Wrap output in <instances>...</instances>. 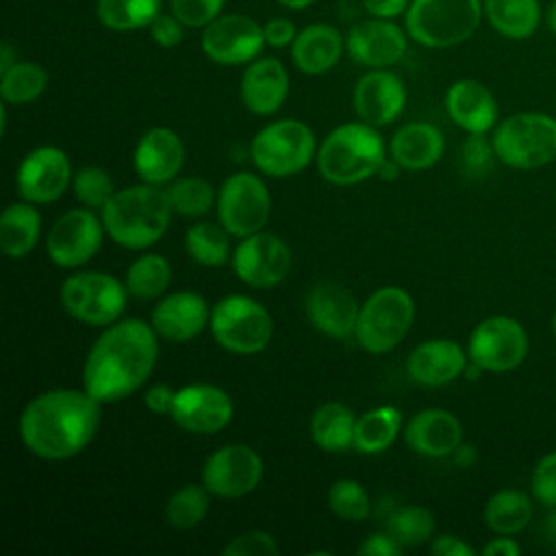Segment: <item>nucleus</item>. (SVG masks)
I'll return each mask as SVG.
<instances>
[{
    "label": "nucleus",
    "mask_w": 556,
    "mask_h": 556,
    "mask_svg": "<svg viewBox=\"0 0 556 556\" xmlns=\"http://www.w3.org/2000/svg\"><path fill=\"white\" fill-rule=\"evenodd\" d=\"M159 361V334L152 324L126 317L96 337L83 365V389L98 402H119L139 391Z\"/></svg>",
    "instance_id": "obj_1"
},
{
    "label": "nucleus",
    "mask_w": 556,
    "mask_h": 556,
    "mask_svg": "<svg viewBox=\"0 0 556 556\" xmlns=\"http://www.w3.org/2000/svg\"><path fill=\"white\" fill-rule=\"evenodd\" d=\"M102 402L87 389H48L28 400L17 430L24 447L41 460L78 456L100 428Z\"/></svg>",
    "instance_id": "obj_2"
},
{
    "label": "nucleus",
    "mask_w": 556,
    "mask_h": 556,
    "mask_svg": "<svg viewBox=\"0 0 556 556\" xmlns=\"http://www.w3.org/2000/svg\"><path fill=\"white\" fill-rule=\"evenodd\" d=\"M172 215L174 208L167 191L148 182L115 191L100 211L109 239L128 250H146L154 245L167 232Z\"/></svg>",
    "instance_id": "obj_3"
},
{
    "label": "nucleus",
    "mask_w": 556,
    "mask_h": 556,
    "mask_svg": "<svg viewBox=\"0 0 556 556\" xmlns=\"http://www.w3.org/2000/svg\"><path fill=\"white\" fill-rule=\"evenodd\" d=\"M387 159V146L376 126L367 122H345L332 128L317 148L319 176L339 187L363 182L376 176Z\"/></svg>",
    "instance_id": "obj_4"
},
{
    "label": "nucleus",
    "mask_w": 556,
    "mask_h": 556,
    "mask_svg": "<svg viewBox=\"0 0 556 556\" xmlns=\"http://www.w3.org/2000/svg\"><path fill=\"white\" fill-rule=\"evenodd\" d=\"M482 17V0H410L404 28L415 43L445 50L473 37Z\"/></svg>",
    "instance_id": "obj_5"
},
{
    "label": "nucleus",
    "mask_w": 556,
    "mask_h": 556,
    "mask_svg": "<svg viewBox=\"0 0 556 556\" xmlns=\"http://www.w3.org/2000/svg\"><path fill=\"white\" fill-rule=\"evenodd\" d=\"M254 167L269 178H289L304 172L317 156L313 128L293 117H282L263 126L250 141Z\"/></svg>",
    "instance_id": "obj_6"
},
{
    "label": "nucleus",
    "mask_w": 556,
    "mask_h": 556,
    "mask_svg": "<svg viewBox=\"0 0 556 556\" xmlns=\"http://www.w3.org/2000/svg\"><path fill=\"white\" fill-rule=\"evenodd\" d=\"M497 161L513 169H536L556 159V117L541 111H521L493 128Z\"/></svg>",
    "instance_id": "obj_7"
},
{
    "label": "nucleus",
    "mask_w": 556,
    "mask_h": 556,
    "mask_svg": "<svg viewBox=\"0 0 556 556\" xmlns=\"http://www.w3.org/2000/svg\"><path fill=\"white\" fill-rule=\"evenodd\" d=\"M413 321V295L402 287L387 285L369 293L361 304L354 339L369 354H387L404 341Z\"/></svg>",
    "instance_id": "obj_8"
},
{
    "label": "nucleus",
    "mask_w": 556,
    "mask_h": 556,
    "mask_svg": "<svg viewBox=\"0 0 556 556\" xmlns=\"http://www.w3.org/2000/svg\"><path fill=\"white\" fill-rule=\"evenodd\" d=\"M208 330L222 350L252 356L271 343L274 319L258 300L230 293L213 304Z\"/></svg>",
    "instance_id": "obj_9"
},
{
    "label": "nucleus",
    "mask_w": 556,
    "mask_h": 556,
    "mask_svg": "<svg viewBox=\"0 0 556 556\" xmlns=\"http://www.w3.org/2000/svg\"><path fill=\"white\" fill-rule=\"evenodd\" d=\"M128 295L124 280L98 269L74 271L59 289L61 306L72 319L102 328L122 317Z\"/></svg>",
    "instance_id": "obj_10"
},
{
    "label": "nucleus",
    "mask_w": 556,
    "mask_h": 556,
    "mask_svg": "<svg viewBox=\"0 0 556 556\" xmlns=\"http://www.w3.org/2000/svg\"><path fill=\"white\" fill-rule=\"evenodd\" d=\"M217 222L237 239L265 228L271 213V195L265 180L252 172L230 174L217 189Z\"/></svg>",
    "instance_id": "obj_11"
},
{
    "label": "nucleus",
    "mask_w": 556,
    "mask_h": 556,
    "mask_svg": "<svg viewBox=\"0 0 556 556\" xmlns=\"http://www.w3.org/2000/svg\"><path fill=\"white\" fill-rule=\"evenodd\" d=\"M467 354L482 371L508 374L528 356V332L515 317L491 315L471 330Z\"/></svg>",
    "instance_id": "obj_12"
},
{
    "label": "nucleus",
    "mask_w": 556,
    "mask_h": 556,
    "mask_svg": "<svg viewBox=\"0 0 556 556\" xmlns=\"http://www.w3.org/2000/svg\"><path fill=\"white\" fill-rule=\"evenodd\" d=\"M104 235L102 217L93 208H70L52 224L46 237V254L61 269H78L98 254Z\"/></svg>",
    "instance_id": "obj_13"
},
{
    "label": "nucleus",
    "mask_w": 556,
    "mask_h": 556,
    "mask_svg": "<svg viewBox=\"0 0 556 556\" xmlns=\"http://www.w3.org/2000/svg\"><path fill=\"white\" fill-rule=\"evenodd\" d=\"M265 46L263 24L243 13H222L200 35L204 56L226 67L248 65L261 56Z\"/></svg>",
    "instance_id": "obj_14"
},
{
    "label": "nucleus",
    "mask_w": 556,
    "mask_h": 556,
    "mask_svg": "<svg viewBox=\"0 0 556 556\" xmlns=\"http://www.w3.org/2000/svg\"><path fill=\"white\" fill-rule=\"evenodd\" d=\"M235 276L252 289H269L280 285L291 271V248L285 239L274 232L258 230L250 237L239 239L232 250Z\"/></svg>",
    "instance_id": "obj_15"
},
{
    "label": "nucleus",
    "mask_w": 556,
    "mask_h": 556,
    "mask_svg": "<svg viewBox=\"0 0 556 556\" xmlns=\"http://www.w3.org/2000/svg\"><path fill=\"white\" fill-rule=\"evenodd\" d=\"M263 458L245 443L217 447L202 467V484L211 495L237 500L252 493L263 480Z\"/></svg>",
    "instance_id": "obj_16"
},
{
    "label": "nucleus",
    "mask_w": 556,
    "mask_h": 556,
    "mask_svg": "<svg viewBox=\"0 0 556 556\" xmlns=\"http://www.w3.org/2000/svg\"><path fill=\"white\" fill-rule=\"evenodd\" d=\"M235 415L232 397L226 389L211 382H191L176 389L172 421L191 434H215Z\"/></svg>",
    "instance_id": "obj_17"
},
{
    "label": "nucleus",
    "mask_w": 556,
    "mask_h": 556,
    "mask_svg": "<svg viewBox=\"0 0 556 556\" xmlns=\"http://www.w3.org/2000/svg\"><path fill=\"white\" fill-rule=\"evenodd\" d=\"M72 178L74 169L70 156L56 146H39L33 148L17 165L15 187L22 200L50 204L67 191Z\"/></svg>",
    "instance_id": "obj_18"
},
{
    "label": "nucleus",
    "mask_w": 556,
    "mask_h": 556,
    "mask_svg": "<svg viewBox=\"0 0 556 556\" xmlns=\"http://www.w3.org/2000/svg\"><path fill=\"white\" fill-rule=\"evenodd\" d=\"M408 33L395 20L367 17L356 22L345 35L348 56L367 67L382 70L400 63L408 50Z\"/></svg>",
    "instance_id": "obj_19"
},
{
    "label": "nucleus",
    "mask_w": 556,
    "mask_h": 556,
    "mask_svg": "<svg viewBox=\"0 0 556 556\" xmlns=\"http://www.w3.org/2000/svg\"><path fill=\"white\" fill-rule=\"evenodd\" d=\"M358 311L361 304L356 295L334 280L313 285L304 298V313L311 326L332 339L354 337Z\"/></svg>",
    "instance_id": "obj_20"
},
{
    "label": "nucleus",
    "mask_w": 556,
    "mask_h": 556,
    "mask_svg": "<svg viewBox=\"0 0 556 556\" xmlns=\"http://www.w3.org/2000/svg\"><path fill=\"white\" fill-rule=\"evenodd\" d=\"M358 119L380 128L393 124L406 106V85L389 67L365 72L352 93Z\"/></svg>",
    "instance_id": "obj_21"
},
{
    "label": "nucleus",
    "mask_w": 556,
    "mask_h": 556,
    "mask_svg": "<svg viewBox=\"0 0 556 556\" xmlns=\"http://www.w3.org/2000/svg\"><path fill=\"white\" fill-rule=\"evenodd\" d=\"M211 308L198 291H172L156 300L150 324L161 339L185 343L200 337L208 321Z\"/></svg>",
    "instance_id": "obj_22"
},
{
    "label": "nucleus",
    "mask_w": 556,
    "mask_h": 556,
    "mask_svg": "<svg viewBox=\"0 0 556 556\" xmlns=\"http://www.w3.org/2000/svg\"><path fill=\"white\" fill-rule=\"evenodd\" d=\"M185 165V143L180 135L167 126L146 130L132 152V167L141 182L169 185Z\"/></svg>",
    "instance_id": "obj_23"
},
{
    "label": "nucleus",
    "mask_w": 556,
    "mask_h": 556,
    "mask_svg": "<svg viewBox=\"0 0 556 556\" xmlns=\"http://www.w3.org/2000/svg\"><path fill=\"white\" fill-rule=\"evenodd\" d=\"M469 354L452 339H428L410 350L406 374L419 387H445L465 374Z\"/></svg>",
    "instance_id": "obj_24"
},
{
    "label": "nucleus",
    "mask_w": 556,
    "mask_h": 556,
    "mask_svg": "<svg viewBox=\"0 0 556 556\" xmlns=\"http://www.w3.org/2000/svg\"><path fill=\"white\" fill-rule=\"evenodd\" d=\"M239 96L243 106L261 117L282 109L289 96V72L276 56H258L243 70Z\"/></svg>",
    "instance_id": "obj_25"
},
{
    "label": "nucleus",
    "mask_w": 556,
    "mask_h": 556,
    "mask_svg": "<svg viewBox=\"0 0 556 556\" xmlns=\"http://www.w3.org/2000/svg\"><path fill=\"white\" fill-rule=\"evenodd\" d=\"M445 111L467 135H486L497 126L500 117L495 96L476 78H458L447 87Z\"/></svg>",
    "instance_id": "obj_26"
},
{
    "label": "nucleus",
    "mask_w": 556,
    "mask_h": 556,
    "mask_svg": "<svg viewBox=\"0 0 556 556\" xmlns=\"http://www.w3.org/2000/svg\"><path fill=\"white\" fill-rule=\"evenodd\" d=\"M404 441L419 456L445 458L463 443V426L445 408H424L404 426Z\"/></svg>",
    "instance_id": "obj_27"
},
{
    "label": "nucleus",
    "mask_w": 556,
    "mask_h": 556,
    "mask_svg": "<svg viewBox=\"0 0 556 556\" xmlns=\"http://www.w3.org/2000/svg\"><path fill=\"white\" fill-rule=\"evenodd\" d=\"M289 50L295 70L306 76H321L341 61L345 52V35L328 22H315L298 30Z\"/></svg>",
    "instance_id": "obj_28"
},
{
    "label": "nucleus",
    "mask_w": 556,
    "mask_h": 556,
    "mask_svg": "<svg viewBox=\"0 0 556 556\" xmlns=\"http://www.w3.org/2000/svg\"><path fill=\"white\" fill-rule=\"evenodd\" d=\"M445 152L443 132L428 122H408L400 126L389 141V156H393L402 169L421 172L441 161Z\"/></svg>",
    "instance_id": "obj_29"
},
{
    "label": "nucleus",
    "mask_w": 556,
    "mask_h": 556,
    "mask_svg": "<svg viewBox=\"0 0 556 556\" xmlns=\"http://www.w3.org/2000/svg\"><path fill=\"white\" fill-rule=\"evenodd\" d=\"M33 202H13L0 215V250L9 258L28 256L41 237V213Z\"/></svg>",
    "instance_id": "obj_30"
},
{
    "label": "nucleus",
    "mask_w": 556,
    "mask_h": 556,
    "mask_svg": "<svg viewBox=\"0 0 556 556\" xmlns=\"http://www.w3.org/2000/svg\"><path fill=\"white\" fill-rule=\"evenodd\" d=\"M356 415L343 402L330 400L319 404L308 421V434L313 443L324 452H345L354 443Z\"/></svg>",
    "instance_id": "obj_31"
},
{
    "label": "nucleus",
    "mask_w": 556,
    "mask_h": 556,
    "mask_svg": "<svg viewBox=\"0 0 556 556\" xmlns=\"http://www.w3.org/2000/svg\"><path fill=\"white\" fill-rule=\"evenodd\" d=\"M489 26L506 39H528L541 24L539 0H482Z\"/></svg>",
    "instance_id": "obj_32"
},
{
    "label": "nucleus",
    "mask_w": 556,
    "mask_h": 556,
    "mask_svg": "<svg viewBox=\"0 0 556 556\" xmlns=\"http://www.w3.org/2000/svg\"><path fill=\"white\" fill-rule=\"evenodd\" d=\"M402 428V410L393 404L369 408L356 417L354 443L358 454H382L393 445Z\"/></svg>",
    "instance_id": "obj_33"
},
{
    "label": "nucleus",
    "mask_w": 556,
    "mask_h": 556,
    "mask_svg": "<svg viewBox=\"0 0 556 556\" xmlns=\"http://www.w3.org/2000/svg\"><path fill=\"white\" fill-rule=\"evenodd\" d=\"M484 523L495 534H517L532 519V500L519 489H500L484 504Z\"/></svg>",
    "instance_id": "obj_34"
},
{
    "label": "nucleus",
    "mask_w": 556,
    "mask_h": 556,
    "mask_svg": "<svg viewBox=\"0 0 556 556\" xmlns=\"http://www.w3.org/2000/svg\"><path fill=\"white\" fill-rule=\"evenodd\" d=\"M161 11L163 0H96L98 22L113 33L148 30Z\"/></svg>",
    "instance_id": "obj_35"
},
{
    "label": "nucleus",
    "mask_w": 556,
    "mask_h": 556,
    "mask_svg": "<svg viewBox=\"0 0 556 556\" xmlns=\"http://www.w3.org/2000/svg\"><path fill=\"white\" fill-rule=\"evenodd\" d=\"M172 263L163 254H141L135 258L124 276L128 293L137 300H159L172 282Z\"/></svg>",
    "instance_id": "obj_36"
},
{
    "label": "nucleus",
    "mask_w": 556,
    "mask_h": 556,
    "mask_svg": "<svg viewBox=\"0 0 556 556\" xmlns=\"http://www.w3.org/2000/svg\"><path fill=\"white\" fill-rule=\"evenodd\" d=\"M230 237L219 222H198L185 232V252L202 267H222L230 258Z\"/></svg>",
    "instance_id": "obj_37"
},
{
    "label": "nucleus",
    "mask_w": 556,
    "mask_h": 556,
    "mask_svg": "<svg viewBox=\"0 0 556 556\" xmlns=\"http://www.w3.org/2000/svg\"><path fill=\"white\" fill-rule=\"evenodd\" d=\"M48 87V72L35 61H15L0 72V98L7 104H30Z\"/></svg>",
    "instance_id": "obj_38"
},
{
    "label": "nucleus",
    "mask_w": 556,
    "mask_h": 556,
    "mask_svg": "<svg viewBox=\"0 0 556 556\" xmlns=\"http://www.w3.org/2000/svg\"><path fill=\"white\" fill-rule=\"evenodd\" d=\"M437 530L434 515L419 506L408 504L395 508L387 519V532L406 549V547H419L432 541Z\"/></svg>",
    "instance_id": "obj_39"
},
{
    "label": "nucleus",
    "mask_w": 556,
    "mask_h": 556,
    "mask_svg": "<svg viewBox=\"0 0 556 556\" xmlns=\"http://www.w3.org/2000/svg\"><path fill=\"white\" fill-rule=\"evenodd\" d=\"M211 493L204 484H182L165 502V519L176 530H191L204 521Z\"/></svg>",
    "instance_id": "obj_40"
},
{
    "label": "nucleus",
    "mask_w": 556,
    "mask_h": 556,
    "mask_svg": "<svg viewBox=\"0 0 556 556\" xmlns=\"http://www.w3.org/2000/svg\"><path fill=\"white\" fill-rule=\"evenodd\" d=\"M167 198L174 213L182 217H200L213 208L217 202L215 187L200 176H182L174 178L167 185Z\"/></svg>",
    "instance_id": "obj_41"
},
{
    "label": "nucleus",
    "mask_w": 556,
    "mask_h": 556,
    "mask_svg": "<svg viewBox=\"0 0 556 556\" xmlns=\"http://www.w3.org/2000/svg\"><path fill=\"white\" fill-rule=\"evenodd\" d=\"M328 508L343 521L358 523L371 515V502L365 486L354 478H341L328 489Z\"/></svg>",
    "instance_id": "obj_42"
},
{
    "label": "nucleus",
    "mask_w": 556,
    "mask_h": 556,
    "mask_svg": "<svg viewBox=\"0 0 556 556\" xmlns=\"http://www.w3.org/2000/svg\"><path fill=\"white\" fill-rule=\"evenodd\" d=\"M72 191H74L76 200L83 206L93 208V211H102L117 189L113 185L111 174L104 167L85 165L78 172H74Z\"/></svg>",
    "instance_id": "obj_43"
},
{
    "label": "nucleus",
    "mask_w": 556,
    "mask_h": 556,
    "mask_svg": "<svg viewBox=\"0 0 556 556\" xmlns=\"http://www.w3.org/2000/svg\"><path fill=\"white\" fill-rule=\"evenodd\" d=\"M497 161L493 141L486 135H467L458 148V165L469 178H484Z\"/></svg>",
    "instance_id": "obj_44"
},
{
    "label": "nucleus",
    "mask_w": 556,
    "mask_h": 556,
    "mask_svg": "<svg viewBox=\"0 0 556 556\" xmlns=\"http://www.w3.org/2000/svg\"><path fill=\"white\" fill-rule=\"evenodd\" d=\"M226 0H169V11L187 28H204L224 13Z\"/></svg>",
    "instance_id": "obj_45"
},
{
    "label": "nucleus",
    "mask_w": 556,
    "mask_h": 556,
    "mask_svg": "<svg viewBox=\"0 0 556 556\" xmlns=\"http://www.w3.org/2000/svg\"><path fill=\"white\" fill-rule=\"evenodd\" d=\"M278 552V541L265 530L241 532L222 547L224 556H276Z\"/></svg>",
    "instance_id": "obj_46"
},
{
    "label": "nucleus",
    "mask_w": 556,
    "mask_h": 556,
    "mask_svg": "<svg viewBox=\"0 0 556 556\" xmlns=\"http://www.w3.org/2000/svg\"><path fill=\"white\" fill-rule=\"evenodd\" d=\"M532 497L545 508L556 506V450L539 458L530 476Z\"/></svg>",
    "instance_id": "obj_47"
},
{
    "label": "nucleus",
    "mask_w": 556,
    "mask_h": 556,
    "mask_svg": "<svg viewBox=\"0 0 556 556\" xmlns=\"http://www.w3.org/2000/svg\"><path fill=\"white\" fill-rule=\"evenodd\" d=\"M185 24L169 11V13H159L152 24L148 26L150 39L159 46V48H176L182 43L185 39Z\"/></svg>",
    "instance_id": "obj_48"
},
{
    "label": "nucleus",
    "mask_w": 556,
    "mask_h": 556,
    "mask_svg": "<svg viewBox=\"0 0 556 556\" xmlns=\"http://www.w3.org/2000/svg\"><path fill=\"white\" fill-rule=\"evenodd\" d=\"M263 37L269 48H291L298 37L295 22L285 15H274L263 24Z\"/></svg>",
    "instance_id": "obj_49"
},
{
    "label": "nucleus",
    "mask_w": 556,
    "mask_h": 556,
    "mask_svg": "<svg viewBox=\"0 0 556 556\" xmlns=\"http://www.w3.org/2000/svg\"><path fill=\"white\" fill-rule=\"evenodd\" d=\"M174 397H176V389L165 384V382H154L146 389L143 393V404L150 413L154 415H169L172 406H174Z\"/></svg>",
    "instance_id": "obj_50"
},
{
    "label": "nucleus",
    "mask_w": 556,
    "mask_h": 556,
    "mask_svg": "<svg viewBox=\"0 0 556 556\" xmlns=\"http://www.w3.org/2000/svg\"><path fill=\"white\" fill-rule=\"evenodd\" d=\"M402 552H404V547L387 530L369 534L358 545V554L361 556H400Z\"/></svg>",
    "instance_id": "obj_51"
},
{
    "label": "nucleus",
    "mask_w": 556,
    "mask_h": 556,
    "mask_svg": "<svg viewBox=\"0 0 556 556\" xmlns=\"http://www.w3.org/2000/svg\"><path fill=\"white\" fill-rule=\"evenodd\" d=\"M430 552L437 556H473L476 549L456 534H441L430 541Z\"/></svg>",
    "instance_id": "obj_52"
},
{
    "label": "nucleus",
    "mask_w": 556,
    "mask_h": 556,
    "mask_svg": "<svg viewBox=\"0 0 556 556\" xmlns=\"http://www.w3.org/2000/svg\"><path fill=\"white\" fill-rule=\"evenodd\" d=\"M367 15L395 20L408 11L410 0H358Z\"/></svg>",
    "instance_id": "obj_53"
},
{
    "label": "nucleus",
    "mask_w": 556,
    "mask_h": 556,
    "mask_svg": "<svg viewBox=\"0 0 556 556\" xmlns=\"http://www.w3.org/2000/svg\"><path fill=\"white\" fill-rule=\"evenodd\" d=\"M482 554L484 556H519L521 547L510 534H495V539H491L482 547Z\"/></svg>",
    "instance_id": "obj_54"
},
{
    "label": "nucleus",
    "mask_w": 556,
    "mask_h": 556,
    "mask_svg": "<svg viewBox=\"0 0 556 556\" xmlns=\"http://www.w3.org/2000/svg\"><path fill=\"white\" fill-rule=\"evenodd\" d=\"M541 536L545 539V543L556 547V506H549L547 515L541 521Z\"/></svg>",
    "instance_id": "obj_55"
},
{
    "label": "nucleus",
    "mask_w": 556,
    "mask_h": 556,
    "mask_svg": "<svg viewBox=\"0 0 556 556\" xmlns=\"http://www.w3.org/2000/svg\"><path fill=\"white\" fill-rule=\"evenodd\" d=\"M400 172H402V165H400L393 156H387V159L380 163V167H378L376 176H378L380 180L391 182V180H395V178L400 176Z\"/></svg>",
    "instance_id": "obj_56"
},
{
    "label": "nucleus",
    "mask_w": 556,
    "mask_h": 556,
    "mask_svg": "<svg viewBox=\"0 0 556 556\" xmlns=\"http://www.w3.org/2000/svg\"><path fill=\"white\" fill-rule=\"evenodd\" d=\"M15 61H17V54L13 52L11 43H9V41H4V43L0 46V72L9 70Z\"/></svg>",
    "instance_id": "obj_57"
},
{
    "label": "nucleus",
    "mask_w": 556,
    "mask_h": 556,
    "mask_svg": "<svg viewBox=\"0 0 556 556\" xmlns=\"http://www.w3.org/2000/svg\"><path fill=\"white\" fill-rule=\"evenodd\" d=\"M452 456L456 458L458 465H469V463H473V458H476V450H473L471 445H463V443H460V445L454 450Z\"/></svg>",
    "instance_id": "obj_58"
},
{
    "label": "nucleus",
    "mask_w": 556,
    "mask_h": 556,
    "mask_svg": "<svg viewBox=\"0 0 556 556\" xmlns=\"http://www.w3.org/2000/svg\"><path fill=\"white\" fill-rule=\"evenodd\" d=\"M280 7H285V9H289V11H304V9H308L315 0H276Z\"/></svg>",
    "instance_id": "obj_59"
},
{
    "label": "nucleus",
    "mask_w": 556,
    "mask_h": 556,
    "mask_svg": "<svg viewBox=\"0 0 556 556\" xmlns=\"http://www.w3.org/2000/svg\"><path fill=\"white\" fill-rule=\"evenodd\" d=\"M545 22H547V28L556 35V0L549 2L547 7V15H545Z\"/></svg>",
    "instance_id": "obj_60"
},
{
    "label": "nucleus",
    "mask_w": 556,
    "mask_h": 556,
    "mask_svg": "<svg viewBox=\"0 0 556 556\" xmlns=\"http://www.w3.org/2000/svg\"><path fill=\"white\" fill-rule=\"evenodd\" d=\"M552 332L556 334V311H554V315H552Z\"/></svg>",
    "instance_id": "obj_61"
}]
</instances>
